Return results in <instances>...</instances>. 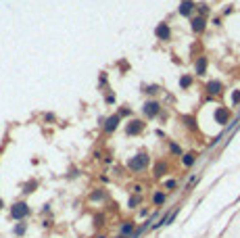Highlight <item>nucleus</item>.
Wrapping results in <instances>:
<instances>
[{"mask_svg": "<svg viewBox=\"0 0 240 238\" xmlns=\"http://www.w3.org/2000/svg\"><path fill=\"white\" fill-rule=\"evenodd\" d=\"M146 163H148V155H138L136 159H132L127 165H130V169H134V171H140V169L146 167Z\"/></svg>", "mask_w": 240, "mask_h": 238, "instance_id": "nucleus-1", "label": "nucleus"}, {"mask_svg": "<svg viewBox=\"0 0 240 238\" xmlns=\"http://www.w3.org/2000/svg\"><path fill=\"white\" fill-rule=\"evenodd\" d=\"M27 213H29V207H27L25 203H17L13 209H11V215H13L15 219H23Z\"/></svg>", "mask_w": 240, "mask_h": 238, "instance_id": "nucleus-2", "label": "nucleus"}, {"mask_svg": "<svg viewBox=\"0 0 240 238\" xmlns=\"http://www.w3.org/2000/svg\"><path fill=\"white\" fill-rule=\"evenodd\" d=\"M157 113H159V102H155V100H152V102H146V105H144V115L155 117Z\"/></svg>", "mask_w": 240, "mask_h": 238, "instance_id": "nucleus-3", "label": "nucleus"}, {"mask_svg": "<svg viewBox=\"0 0 240 238\" xmlns=\"http://www.w3.org/2000/svg\"><path fill=\"white\" fill-rule=\"evenodd\" d=\"M117 123H119V115H113V117L107 119V123H104V130H107V132H113V130L117 127Z\"/></svg>", "mask_w": 240, "mask_h": 238, "instance_id": "nucleus-4", "label": "nucleus"}, {"mask_svg": "<svg viewBox=\"0 0 240 238\" xmlns=\"http://www.w3.org/2000/svg\"><path fill=\"white\" fill-rule=\"evenodd\" d=\"M157 36L161 38V40H167L169 38V27H167V23H161L157 27Z\"/></svg>", "mask_w": 240, "mask_h": 238, "instance_id": "nucleus-5", "label": "nucleus"}, {"mask_svg": "<svg viewBox=\"0 0 240 238\" xmlns=\"http://www.w3.org/2000/svg\"><path fill=\"white\" fill-rule=\"evenodd\" d=\"M140 130H142V123H140V121H132L130 126H127V134H138Z\"/></svg>", "mask_w": 240, "mask_h": 238, "instance_id": "nucleus-6", "label": "nucleus"}, {"mask_svg": "<svg viewBox=\"0 0 240 238\" xmlns=\"http://www.w3.org/2000/svg\"><path fill=\"white\" fill-rule=\"evenodd\" d=\"M192 27H194V31H203V29H205V19H203V17L194 19V21H192Z\"/></svg>", "mask_w": 240, "mask_h": 238, "instance_id": "nucleus-7", "label": "nucleus"}, {"mask_svg": "<svg viewBox=\"0 0 240 238\" xmlns=\"http://www.w3.org/2000/svg\"><path fill=\"white\" fill-rule=\"evenodd\" d=\"M207 88H209V92H211V94H217V92H221V84H219V82H211Z\"/></svg>", "mask_w": 240, "mask_h": 238, "instance_id": "nucleus-8", "label": "nucleus"}, {"mask_svg": "<svg viewBox=\"0 0 240 238\" xmlns=\"http://www.w3.org/2000/svg\"><path fill=\"white\" fill-rule=\"evenodd\" d=\"M190 11H192V2H182L180 13H182V15H190Z\"/></svg>", "mask_w": 240, "mask_h": 238, "instance_id": "nucleus-9", "label": "nucleus"}, {"mask_svg": "<svg viewBox=\"0 0 240 238\" xmlns=\"http://www.w3.org/2000/svg\"><path fill=\"white\" fill-rule=\"evenodd\" d=\"M132 232H134V224H123L121 226V236H127Z\"/></svg>", "mask_w": 240, "mask_h": 238, "instance_id": "nucleus-10", "label": "nucleus"}, {"mask_svg": "<svg viewBox=\"0 0 240 238\" xmlns=\"http://www.w3.org/2000/svg\"><path fill=\"white\" fill-rule=\"evenodd\" d=\"M205 67H207V61H205V59H200L199 63H196V73L203 75V73H205Z\"/></svg>", "mask_w": 240, "mask_h": 238, "instance_id": "nucleus-11", "label": "nucleus"}, {"mask_svg": "<svg viewBox=\"0 0 240 238\" xmlns=\"http://www.w3.org/2000/svg\"><path fill=\"white\" fill-rule=\"evenodd\" d=\"M152 201H155V205H163L165 203V194L163 192H157V194L152 196Z\"/></svg>", "mask_w": 240, "mask_h": 238, "instance_id": "nucleus-12", "label": "nucleus"}, {"mask_svg": "<svg viewBox=\"0 0 240 238\" xmlns=\"http://www.w3.org/2000/svg\"><path fill=\"white\" fill-rule=\"evenodd\" d=\"M217 117H219L221 123H226V119H228V111H223V109H221V111H217Z\"/></svg>", "mask_w": 240, "mask_h": 238, "instance_id": "nucleus-13", "label": "nucleus"}, {"mask_svg": "<svg viewBox=\"0 0 240 238\" xmlns=\"http://www.w3.org/2000/svg\"><path fill=\"white\" fill-rule=\"evenodd\" d=\"M194 163V155H186L184 157V165H192Z\"/></svg>", "mask_w": 240, "mask_h": 238, "instance_id": "nucleus-14", "label": "nucleus"}, {"mask_svg": "<svg viewBox=\"0 0 240 238\" xmlns=\"http://www.w3.org/2000/svg\"><path fill=\"white\" fill-rule=\"evenodd\" d=\"M98 198H103V190H96L94 194H92V201H98Z\"/></svg>", "mask_w": 240, "mask_h": 238, "instance_id": "nucleus-15", "label": "nucleus"}, {"mask_svg": "<svg viewBox=\"0 0 240 238\" xmlns=\"http://www.w3.org/2000/svg\"><path fill=\"white\" fill-rule=\"evenodd\" d=\"M23 232H25V226L23 224H19L17 228H15V234H23Z\"/></svg>", "mask_w": 240, "mask_h": 238, "instance_id": "nucleus-16", "label": "nucleus"}, {"mask_svg": "<svg viewBox=\"0 0 240 238\" xmlns=\"http://www.w3.org/2000/svg\"><path fill=\"white\" fill-rule=\"evenodd\" d=\"M180 84L184 86V88H188V86H190V77H182V82H180Z\"/></svg>", "mask_w": 240, "mask_h": 238, "instance_id": "nucleus-17", "label": "nucleus"}, {"mask_svg": "<svg viewBox=\"0 0 240 238\" xmlns=\"http://www.w3.org/2000/svg\"><path fill=\"white\" fill-rule=\"evenodd\" d=\"M165 186H167V188H175V182H173V180H169V182H165Z\"/></svg>", "mask_w": 240, "mask_h": 238, "instance_id": "nucleus-18", "label": "nucleus"}, {"mask_svg": "<svg viewBox=\"0 0 240 238\" xmlns=\"http://www.w3.org/2000/svg\"><path fill=\"white\" fill-rule=\"evenodd\" d=\"M240 100V92H236V94H234V102H238Z\"/></svg>", "mask_w": 240, "mask_h": 238, "instance_id": "nucleus-19", "label": "nucleus"}, {"mask_svg": "<svg viewBox=\"0 0 240 238\" xmlns=\"http://www.w3.org/2000/svg\"><path fill=\"white\" fill-rule=\"evenodd\" d=\"M0 209H2V201H0Z\"/></svg>", "mask_w": 240, "mask_h": 238, "instance_id": "nucleus-20", "label": "nucleus"}, {"mask_svg": "<svg viewBox=\"0 0 240 238\" xmlns=\"http://www.w3.org/2000/svg\"><path fill=\"white\" fill-rule=\"evenodd\" d=\"M98 238H104V236H98Z\"/></svg>", "mask_w": 240, "mask_h": 238, "instance_id": "nucleus-21", "label": "nucleus"}]
</instances>
